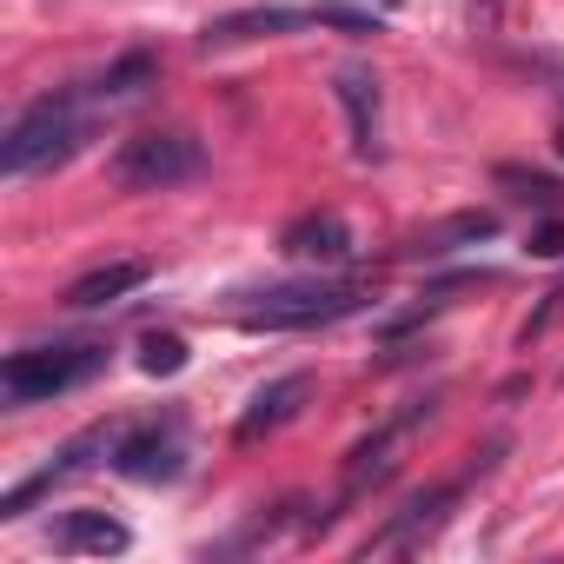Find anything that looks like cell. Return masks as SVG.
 <instances>
[{
    "label": "cell",
    "mask_w": 564,
    "mask_h": 564,
    "mask_svg": "<svg viewBox=\"0 0 564 564\" xmlns=\"http://www.w3.org/2000/svg\"><path fill=\"white\" fill-rule=\"evenodd\" d=\"M94 113H100V100H94V87H67V94H41L14 127H8V140H0V173L8 180H28V173H47V166H67L80 147H87V133H94Z\"/></svg>",
    "instance_id": "1"
},
{
    "label": "cell",
    "mask_w": 564,
    "mask_h": 564,
    "mask_svg": "<svg viewBox=\"0 0 564 564\" xmlns=\"http://www.w3.org/2000/svg\"><path fill=\"white\" fill-rule=\"evenodd\" d=\"M199 173H206V147L186 127H147V133L120 140L107 160V180L120 193H166V186H186Z\"/></svg>",
    "instance_id": "2"
},
{
    "label": "cell",
    "mask_w": 564,
    "mask_h": 564,
    "mask_svg": "<svg viewBox=\"0 0 564 564\" xmlns=\"http://www.w3.org/2000/svg\"><path fill=\"white\" fill-rule=\"evenodd\" d=\"M107 372V346H28V352H8V366H0V399L8 405H47L87 379Z\"/></svg>",
    "instance_id": "3"
},
{
    "label": "cell",
    "mask_w": 564,
    "mask_h": 564,
    "mask_svg": "<svg viewBox=\"0 0 564 564\" xmlns=\"http://www.w3.org/2000/svg\"><path fill=\"white\" fill-rule=\"evenodd\" d=\"M259 306L239 313V333H306V326H333V319H352L366 306V286H272V293H252Z\"/></svg>",
    "instance_id": "4"
},
{
    "label": "cell",
    "mask_w": 564,
    "mask_h": 564,
    "mask_svg": "<svg viewBox=\"0 0 564 564\" xmlns=\"http://www.w3.org/2000/svg\"><path fill=\"white\" fill-rule=\"evenodd\" d=\"M498 452H505V438H491V445L478 452V465H471L465 478H445V485H425V491H412V498H405V505H399V511H392V518H386V524H379V531L366 538V544H359V557H392V551H419V544H425V538H432V531L445 524V511H452V505L465 498V485H471L478 471H491V465H498Z\"/></svg>",
    "instance_id": "5"
},
{
    "label": "cell",
    "mask_w": 564,
    "mask_h": 564,
    "mask_svg": "<svg viewBox=\"0 0 564 564\" xmlns=\"http://www.w3.org/2000/svg\"><path fill=\"white\" fill-rule=\"evenodd\" d=\"M432 412H438V399H412V405H399L379 432H366V438L346 452V471H339V505H359L366 491H379V485L399 471V452L412 445V432H425V425H432Z\"/></svg>",
    "instance_id": "6"
},
{
    "label": "cell",
    "mask_w": 564,
    "mask_h": 564,
    "mask_svg": "<svg viewBox=\"0 0 564 564\" xmlns=\"http://www.w3.org/2000/svg\"><path fill=\"white\" fill-rule=\"evenodd\" d=\"M107 465H113L120 478H140V485H173V478L186 471V432H180V419L127 425Z\"/></svg>",
    "instance_id": "7"
},
{
    "label": "cell",
    "mask_w": 564,
    "mask_h": 564,
    "mask_svg": "<svg viewBox=\"0 0 564 564\" xmlns=\"http://www.w3.org/2000/svg\"><path fill=\"white\" fill-rule=\"evenodd\" d=\"M333 100H339V113H346L352 160L372 166V160L386 153V94H379V74L359 67V61H346V67L333 74Z\"/></svg>",
    "instance_id": "8"
},
{
    "label": "cell",
    "mask_w": 564,
    "mask_h": 564,
    "mask_svg": "<svg viewBox=\"0 0 564 564\" xmlns=\"http://www.w3.org/2000/svg\"><path fill=\"white\" fill-rule=\"evenodd\" d=\"M120 432H127V425H94V432H80L74 445H61V458H54V465H41L34 478H21L8 498H0V518H28V505H34V498H47L54 485H67L74 471H87V465H94V452H107V458H113Z\"/></svg>",
    "instance_id": "9"
},
{
    "label": "cell",
    "mask_w": 564,
    "mask_h": 564,
    "mask_svg": "<svg viewBox=\"0 0 564 564\" xmlns=\"http://www.w3.org/2000/svg\"><path fill=\"white\" fill-rule=\"evenodd\" d=\"M306 399H313V372H286V379L259 386V392H252V405L239 412L232 438H239V445H259V438H272V432H286V425L306 412Z\"/></svg>",
    "instance_id": "10"
},
{
    "label": "cell",
    "mask_w": 564,
    "mask_h": 564,
    "mask_svg": "<svg viewBox=\"0 0 564 564\" xmlns=\"http://www.w3.org/2000/svg\"><path fill=\"white\" fill-rule=\"evenodd\" d=\"M485 239H498V213H485V206H465V213H452V219H432V226H419V232L399 246V259H452V252H465V246H485Z\"/></svg>",
    "instance_id": "11"
},
{
    "label": "cell",
    "mask_w": 564,
    "mask_h": 564,
    "mask_svg": "<svg viewBox=\"0 0 564 564\" xmlns=\"http://www.w3.org/2000/svg\"><path fill=\"white\" fill-rule=\"evenodd\" d=\"M293 28H319L313 8H239V14H219L206 21L199 47H246V41H272V34H293Z\"/></svg>",
    "instance_id": "12"
},
{
    "label": "cell",
    "mask_w": 564,
    "mask_h": 564,
    "mask_svg": "<svg viewBox=\"0 0 564 564\" xmlns=\"http://www.w3.org/2000/svg\"><path fill=\"white\" fill-rule=\"evenodd\" d=\"M279 252L300 265H339V259H352V226L339 213H300L279 232Z\"/></svg>",
    "instance_id": "13"
},
{
    "label": "cell",
    "mask_w": 564,
    "mask_h": 564,
    "mask_svg": "<svg viewBox=\"0 0 564 564\" xmlns=\"http://www.w3.org/2000/svg\"><path fill=\"white\" fill-rule=\"evenodd\" d=\"M47 544H54L61 557H120V551L133 544V531H127L120 518H107V511H67V518H54Z\"/></svg>",
    "instance_id": "14"
},
{
    "label": "cell",
    "mask_w": 564,
    "mask_h": 564,
    "mask_svg": "<svg viewBox=\"0 0 564 564\" xmlns=\"http://www.w3.org/2000/svg\"><path fill=\"white\" fill-rule=\"evenodd\" d=\"M153 279V265L147 259H107V265H94V272H80L74 286H67V306L74 313H94V306H120L127 293H140Z\"/></svg>",
    "instance_id": "15"
},
{
    "label": "cell",
    "mask_w": 564,
    "mask_h": 564,
    "mask_svg": "<svg viewBox=\"0 0 564 564\" xmlns=\"http://www.w3.org/2000/svg\"><path fill=\"white\" fill-rule=\"evenodd\" d=\"M153 80H160V61L133 47V54H120V61L94 80V100H100V107H127V100H140Z\"/></svg>",
    "instance_id": "16"
},
{
    "label": "cell",
    "mask_w": 564,
    "mask_h": 564,
    "mask_svg": "<svg viewBox=\"0 0 564 564\" xmlns=\"http://www.w3.org/2000/svg\"><path fill=\"white\" fill-rule=\"evenodd\" d=\"M491 180L518 199V206H538V213H564V180H551V173H538V166H518V160H498L491 166Z\"/></svg>",
    "instance_id": "17"
},
{
    "label": "cell",
    "mask_w": 564,
    "mask_h": 564,
    "mask_svg": "<svg viewBox=\"0 0 564 564\" xmlns=\"http://www.w3.org/2000/svg\"><path fill=\"white\" fill-rule=\"evenodd\" d=\"M140 372H147V379L186 372V339H180V333H147V339H140Z\"/></svg>",
    "instance_id": "18"
},
{
    "label": "cell",
    "mask_w": 564,
    "mask_h": 564,
    "mask_svg": "<svg viewBox=\"0 0 564 564\" xmlns=\"http://www.w3.org/2000/svg\"><path fill=\"white\" fill-rule=\"evenodd\" d=\"M557 319H564V286H557V293H544V306H538V313H531V319L518 326V346L531 352V346H538V339H544V333H551Z\"/></svg>",
    "instance_id": "19"
},
{
    "label": "cell",
    "mask_w": 564,
    "mask_h": 564,
    "mask_svg": "<svg viewBox=\"0 0 564 564\" xmlns=\"http://www.w3.org/2000/svg\"><path fill=\"white\" fill-rule=\"evenodd\" d=\"M524 252H531V259H564V219H557V213L538 219V226L524 232Z\"/></svg>",
    "instance_id": "20"
},
{
    "label": "cell",
    "mask_w": 564,
    "mask_h": 564,
    "mask_svg": "<svg viewBox=\"0 0 564 564\" xmlns=\"http://www.w3.org/2000/svg\"><path fill=\"white\" fill-rule=\"evenodd\" d=\"M498 14H505V0H471V28H478V34H491Z\"/></svg>",
    "instance_id": "21"
},
{
    "label": "cell",
    "mask_w": 564,
    "mask_h": 564,
    "mask_svg": "<svg viewBox=\"0 0 564 564\" xmlns=\"http://www.w3.org/2000/svg\"><path fill=\"white\" fill-rule=\"evenodd\" d=\"M524 67H538V74H544V80H557V87H564V61H551V54H531V61H524Z\"/></svg>",
    "instance_id": "22"
},
{
    "label": "cell",
    "mask_w": 564,
    "mask_h": 564,
    "mask_svg": "<svg viewBox=\"0 0 564 564\" xmlns=\"http://www.w3.org/2000/svg\"><path fill=\"white\" fill-rule=\"evenodd\" d=\"M551 147H557V160H564V120H557V133H551Z\"/></svg>",
    "instance_id": "23"
}]
</instances>
